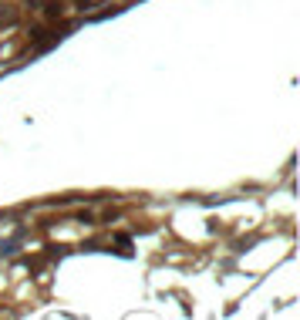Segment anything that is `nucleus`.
<instances>
[{
    "mask_svg": "<svg viewBox=\"0 0 300 320\" xmlns=\"http://www.w3.org/2000/svg\"><path fill=\"white\" fill-rule=\"evenodd\" d=\"M0 24L3 27H14L17 24V7L14 3H0Z\"/></svg>",
    "mask_w": 300,
    "mask_h": 320,
    "instance_id": "f257e3e1",
    "label": "nucleus"
},
{
    "mask_svg": "<svg viewBox=\"0 0 300 320\" xmlns=\"http://www.w3.org/2000/svg\"><path fill=\"white\" fill-rule=\"evenodd\" d=\"M61 14H64V3L61 0H44V17L47 20H57Z\"/></svg>",
    "mask_w": 300,
    "mask_h": 320,
    "instance_id": "f03ea898",
    "label": "nucleus"
},
{
    "mask_svg": "<svg viewBox=\"0 0 300 320\" xmlns=\"http://www.w3.org/2000/svg\"><path fill=\"white\" fill-rule=\"evenodd\" d=\"M0 253H3V256H14V253H17V240H3V243H0Z\"/></svg>",
    "mask_w": 300,
    "mask_h": 320,
    "instance_id": "7ed1b4c3",
    "label": "nucleus"
},
{
    "mask_svg": "<svg viewBox=\"0 0 300 320\" xmlns=\"http://www.w3.org/2000/svg\"><path fill=\"white\" fill-rule=\"evenodd\" d=\"M115 243L118 246H131V236L129 233H115Z\"/></svg>",
    "mask_w": 300,
    "mask_h": 320,
    "instance_id": "20e7f679",
    "label": "nucleus"
}]
</instances>
